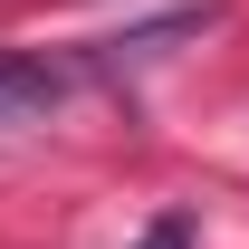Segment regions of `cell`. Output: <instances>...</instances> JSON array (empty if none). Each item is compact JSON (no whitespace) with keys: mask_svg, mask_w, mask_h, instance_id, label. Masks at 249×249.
<instances>
[{"mask_svg":"<svg viewBox=\"0 0 249 249\" xmlns=\"http://www.w3.org/2000/svg\"><path fill=\"white\" fill-rule=\"evenodd\" d=\"M220 10L201 0V10H173V19H144V29H124V38H96L87 48V77H124V67H154V58H173L182 38H201Z\"/></svg>","mask_w":249,"mask_h":249,"instance_id":"2","label":"cell"},{"mask_svg":"<svg viewBox=\"0 0 249 249\" xmlns=\"http://www.w3.org/2000/svg\"><path fill=\"white\" fill-rule=\"evenodd\" d=\"M67 106V67L29 58V48H0V134H29Z\"/></svg>","mask_w":249,"mask_h":249,"instance_id":"1","label":"cell"},{"mask_svg":"<svg viewBox=\"0 0 249 249\" xmlns=\"http://www.w3.org/2000/svg\"><path fill=\"white\" fill-rule=\"evenodd\" d=\"M134 249H192V211H163V220H154Z\"/></svg>","mask_w":249,"mask_h":249,"instance_id":"3","label":"cell"}]
</instances>
